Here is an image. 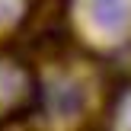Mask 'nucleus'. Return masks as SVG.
Returning a JSON list of instances; mask_svg holds the SVG:
<instances>
[{"label": "nucleus", "mask_w": 131, "mask_h": 131, "mask_svg": "<svg viewBox=\"0 0 131 131\" xmlns=\"http://www.w3.org/2000/svg\"><path fill=\"white\" fill-rule=\"evenodd\" d=\"M83 23L99 38H122L131 29V0H83Z\"/></svg>", "instance_id": "1"}, {"label": "nucleus", "mask_w": 131, "mask_h": 131, "mask_svg": "<svg viewBox=\"0 0 131 131\" xmlns=\"http://www.w3.org/2000/svg\"><path fill=\"white\" fill-rule=\"evenodd\" d=\"M23 90H26L23 74H19L16 67H10V64H0V109L13 106V102L23 96Z\"/></svg>", "instance_id": "2"}, {"label": "nucleus", "mask_w": 131, "mask_h": 131, "mask_svg": "<svg viewBox=\"0 0 131 131\" xmlns=\"http://www.w3.org/2000/svg\"><path fill=\"white\" fill-rule=\"evenodd\" d=\"M115 131H131V96L118 106V115H115Z\"/></svg>", "instance_id": "3"}, {"label": "nucleus", "mask_w": 131, "mask_h": 131, "mask_svg": "<svg viewBox=\"0 0 131 131\" xmlns=\"http://www.w3.org/2000/svg\"><path fill=\"white\" fill-rule=\"evenodd\" d=\"M19 6H23V0H0V23L16 19L19 16Z\"/></svg>", "instance_id": "4"}]
</instances>
